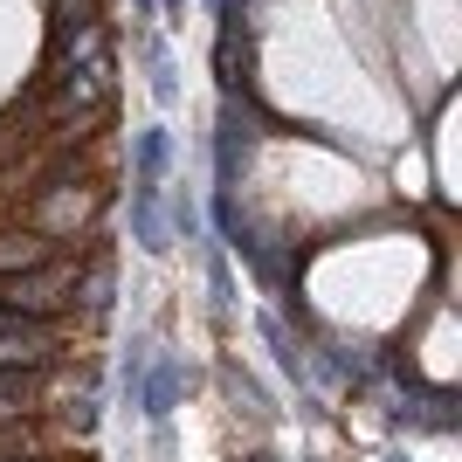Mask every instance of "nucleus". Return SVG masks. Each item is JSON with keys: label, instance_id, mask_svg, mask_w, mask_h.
<instances>
[{"label": "nucleus", "instance_id": "6e6552de", "mask_svg": "<svg viewBox=\"0 0 462 462\" xmlns=\"http://www.w3.org/2000/svg\"><path fill=\"white\" fill-rule=\"evenodd\" d=\"M69 297H77L83 310H104V304H111V263H90V270L77 276V290H69Z\"/></svg>", "mask_w": 462, "mask_h": 462}, {"label": "nucleus", "instance_id": "39448f33", "mask_svg": "<svg viewBox=\"0 0 462 462\" xmlns=\"http://www.w3.org/2000/svg\"><path fill=\"white\" fill-rule=\"evenodd\" d=\"M166 152H173V138L166 125H145L132 145V193H159V173H166Z\"/></svg>", "mask_w": 462, "mask_h": 462}, {"label": "nucleus", "instance_id": "9b49d317", "mask_svg": "<svg viewBox=\"0 0 462 462\" xmlns=\"http://www.w3.org/2000/svg\"><path fill=\"white\" fill-rule=\"evenodd\" d=\"M14 462H21V456H14Z\"/></svg>", "mask_w": 462, "mask_h": 462}, {"label": "nucleus", "instance_id": "0eeeda50", "mask_svg": "<svg viewBox=\"0 0 462 462\" xmlns=\"http://www.w3.org/2000/svg\"><path fill=\"white\" fill-rule=\"evenodd\" d=\"M132 228H138V249H166V221H159V193H132Z\"/></svg>", "mask_w": 462, "mask_h": 462}, {"label": "nucleus", "instance_id": "9d476101", "mask_svg": "<svg viewBox=\"0 0 462 462\" xmlns=\"http://www.w3.org/2000/svg\"><path fill=\"white\" fill-rule=\"evenodd\" d=\"M249 462H276V456H249Z\"/></svg>", "mask_w": 462, "mask_h": 462}, {"label": "nucleus", "instance_id": "f257e3e1", "mask_svg": "<svg viewBox=\"0 0 462 462\" xmlns=\"http://www.w3.org/2000/svg\"><path fill=\"white\" fill-rule=\"evenodd\" d=\"M77 270L69 263H35V270L0 276V310L7 318H56V304H69Z\"/></svg>", "mask_w": 462, "mask_h": 462}, {"label": "nucleus", "instance_id": "20e7f679", "mask_svg": "<svg viewBox=\"0 0 462 462\" xmlns=\"http://www.w3.org/2000/svg\"><path fill=\"white\" fill-rule=\"evenodd\" d=\"M180 393H187V366H180L173 352H152V366H145V380H138L132 407H145L152 421H166V414L180 407Z\"/></svg>", "mask_w": 462, "mask_h": 462}, {"label": "nucleus", "instance_id": "1a4fd4ad", "mask_svg": "<svg viewBox=\"0 0 462 462\" xmlns=\"http://www.w3.org/2000/svg\"><path fill=\"white\" fill-rule=\"evenodd\" d=\"M152 97H159V104H173V97H180V83H173V62L159 56V49H152Z\"/></svg>", "mask_w": 462, "mask_h": 462}, {"label": "nucleus", "instance_id": "423d86ee", "mask_svg": "<svg viewBox=\"0 0 462 462\" xmlns=\"http://www.w3.org/2000/svg\"><path fill=\"white\" fill-rule=\"evenodd\" d=\"M35 263H49V242H42V235H0V276L35 270Z\"/></svg>", "mask_w": 462, "mask_h": 462}, {"label": "nucleus", "instance_id": "7ed1b4c3", "mask_svg": "<svg viewBox=\"0 0 462 462\" xmlns=\"http://www.w3.org/2000/svg\"><path fill=\"white\" fill-rule=\"evenodd\" d=\"M49 359H56V325L0 310V373H42Z\"/></svg>", "mask_w": 462, "mask_h": 462}, {"label": "nucleus", "instance_id": "f03ea898", "mask_svg": "<svg viewBox=\"0 0 462 462\" xmlns=\"http://www.w3.org/2000/svg\"><path fill=\"white\" fill-rule=\"evenodd\" d=\"M90 214H97V187H77V180L35 187V228H42V242H62V235L90 228Z\"/></svg>", "mask_w": 462, "mask_h": 462}]
</instances>
